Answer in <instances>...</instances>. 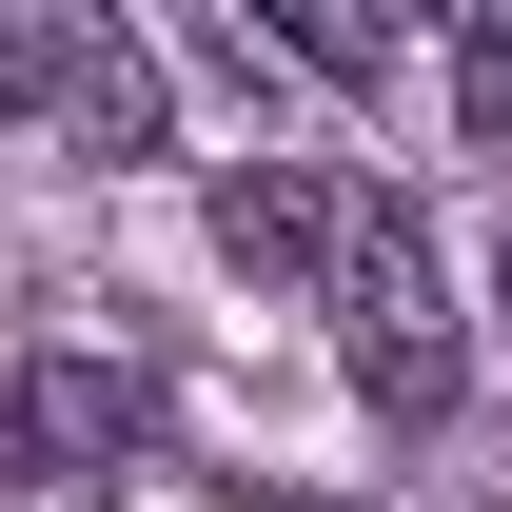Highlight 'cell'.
<instances>
[{
    "mask_svg": "<svg viewBox=\"0 0 512 512\" xmlns=\"http://www.w3.org/2000/svg\"><path fill=\"white\" fill-rule=\"evenodd\" d=\"M60 40L79 20H0V119H60Z\"/></svg>",
    "mask_w": 512,
    "mask_h": 512,
    "instance_id": "cell-7",
    "label": "cell"
},
{
    "mask_svg": "<svg viewBox=\"0 0 512 512\" xmlns=\"http://www.w3.org/2000/svg\"><path fill=\"white\" fill-rule=\"evenodd\" d=\"M276 60H316V79H394V20H355V0H296V20H276Z\"/></svg>",
    "mask_w": 512,
    "mask_h": 512,
    "instance_id": "cell-6",
    "label": "cell"
},
{
    "mask_svg": "<svg viewBox=\"0 0 512 512\" xmlns=\"http://www.w3.org/2000/svg\"><path fill=\"white\" fill-rule=\"evenodd\" d=\"M0 453L20 473H158V394L119 355H20L0 375Z\"/></svg>",
    "mask_w": 512,
    "mask_h": 512,
    "instance_id": "cell-3",
    "label": "cell"
},
{
    "mask_svg": "<svg viewBox=\"0 0 512 512\" xmlns=\"http://www.w3.org/2000/svg\"><path fill=\"white\" fill-rule=\"evenodd\" d=\"M355 217H375V197L335 178V158H296V138H256V158H217V256H237V276H276V296H296V276H355Z\"/></svg>",
    "mask_w": 512,
    "mask_h": 512,
    "instance_id": "cell-2",
    "label": "cell"
},
{
    "mask_svg": "<svg viewBox=\"0 0 512 512\" xmlns=\"http://www.w3.org/2000/svg\"><path fill=\"white\" fill-rule=\"evenodd\" d=\"M335 355H355V394H375L394 434H434L453 414V355H473V335H453V276H434V237H414V217H355V276H335Z\"/></svg>",
    "mask_w": 512,
    "mask_h": 512,
    "instance_id": "cell-1",
    "label": "cell"
},
{
    "mask_svg": "<svg viewBox=\"0 0 512 512\" xmlns=\"http://www.w3.org/2000/svg\"><path fill=\"white\" fill-rule=\"evenodd\" d=\"M60 138L79 158H158V40L138 20H79L60 40Z\"/></svg>",
    "mask_w": 512,
    "mask_h": 512,
    "instance_id": "cell-4",
    "label": "cell"
},
{
    "mask_svg": "<svg viewBox=\"0 0 512 512\" xmlns=\"http://www.w3.org/2000/svg\"><path fill=\"white\" fill-rule=\"evenodd\" d=\"M493 316H512V256H493Z\"/></svg>",
    "mask_w": 512,
    "mask_h": 512,
    "instance_id": "cell-9",
    "label": "cell"
},
{
    "mask_svg": "<svg viewBox=\"0 0 512 512\" xmlns=\"http://www.w3.org/2000/svg\"><path fill=\"white\" fill-rule=\"evenodd\" d=\"M237 512H335V493H237Z\"/></svg>",
    "mask_w": 512,
    "mask_h": 512,
    "instance_id": "cell-8",
    "label": "cell"
},
{
    "mask_svg": "<svg viewBox=\"0 0 512 512\" xmlns=\"http://www.w3.org/2000/svg\"><path fill=\"white\" fill-rule=\"evenodd\" d=\"M0 512H20V493H0Z\"/></svg>",
    "mask_w": 512,
    "mask_h": 512,
    "instance_id": "cell-10",
    "label": "cell"
},
{
    "mask_svg": "<svg viewBox=\"0 0 512 512\" xmlns=\"http://www.w3.org/2000/svg\"><path fill=\"white\" fill-rule=\"evenodd\" d=\"M453 138H473V158H512V0H473V20H453Z\"/></svg>",
    "mask_w": 512,
    "mask_h": 512,
    "instance_id": "cell-5",
    "label": "cell"
}]
</instances>
